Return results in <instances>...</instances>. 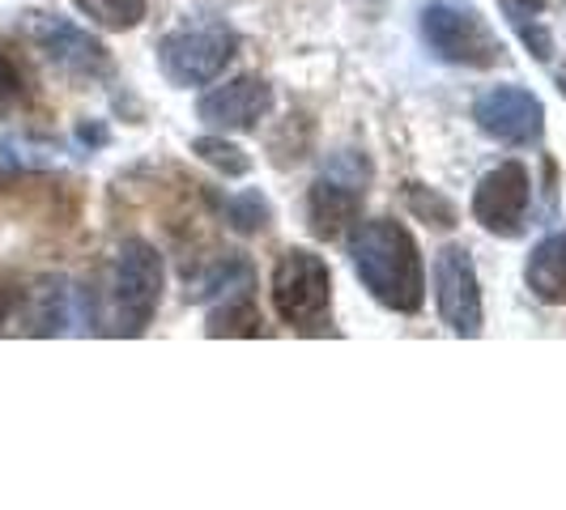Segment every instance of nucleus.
Instances as JSON below:
<instances>
[{
  "label": "nucleus",
  "mask_w": 566,
  "mask_h": 510,
  "mask_svg": "<svg viewBox=\"0 0 566 510\" xmlns=\"http://www.w3.org/2000/svg\"><path fill=\"white\" fill-rule=\"evenodd\" d=\"M349 264L379 307L418 315L426 302V264L413 234L392 217H367L349 230Z\"/></svg>",
  "instance_id": "obj_1"
},
{
  "label": "nucleus",
  "mask_w": 566,
  "mask_h": 510,
  "mask_svg": "<svg viewBox=\"0 0 566 510\" xmlns=\"http://www.w3.org/2000/svg\"><path fill=\"white\" fill-rule=\"evenodd\" d=\"M273 311L298 337H324L333 328V273L312 247H290L273 268Z\"/></svg>",
  "instance_id": "obj_2"
},
{
  "label": "nucleus",
  "mask_w": 566,
  "mask_h": 510,
  "mask_svg": "<svg viewBox=\"0 0 566 510\" xmlns=\"http://www.w3.org/2000/svg\"><path fill=\"white\" fill-rule=\"evenodd\" d=\"M422 43L430 56L455 68H494L503 60V39L485 22L473 0H426L422 4Z\"/></svg>",
  "instance_id": "obj_3"
},
{
  "label": "nucleus",
  "mask_w": 566,
  "mask_h": 510,
  "mask_svg": "<svg viewBox=\"0 0 566 510\" xmlns=\"http://www.w3.org/2000/svg\"><path fill=\"white\" fill-rule=\"evenodd\" d=\"M112 337H145L163 302V255L145 238H124L112 268Z\"/></svg>",
  "instance_id": "obj_4"
},
{
  "label": "nucleus",
  "mask_w": 566,
  "mask_h": 510,
  "mask_svg": "<svg viewBox=\"0 0 566 510\" xmlns=\"http://www.w3.org/2000/svg\"><path fill=\"white\" fill-rule=\"evenodd\" d=\"M234 52H239V34L227 22H192V26L170 30L158 43V68L170 85L192 89V85L218 82Z\"/></svg>",
  "instance_id": "obj_5"
},
{
  "label": "nucleus",
  "mask_w": 566,
  "mask_h": 510,
  "mask_svg": "<svg viewBox=\"0 0 566 510\" xmlns=\"http://www.w3.org/2000/svg\"><path fill=\"white\" fill-rule=\"evenodd\" d=\"M367 183H370V162L363 153L345 149V153L333 158V167L315 179L312 196H307V217H312V230L319 238H340L345 230L358 222Z\"/></svg>",
  "instance_id": "obj_6"
},
{
  "label": "nucleus",
  "mask_w": 566,
  "mask_h": 510,
  "mask_svg": "<svg viewBox=\"0 0 566 510\" xmlns=\"http://www.w3.org/2000/svg\"><path fill=\"white\" fill-rule=\"evenodd\" d=\"M434 307L452 337H482V281H478L473 255L455 243L434 255Z\"/></svg>",
  "instance_id": "obj_7"
},
{
  "label": "nucleus",
  "mask_w": 566,
  "mask_h": 510,
  "mask_svg": "<svg viewBox=\"0 0 566 510\" xmlns=\"http://www.w3.org/2000/svg\"><path fill=\"white\" fill-rule=\"evenodd\" d=\"M528 200H533V174L524 162H499L494 170H485L482 183L473 188V222L485 234L499 238H515L524 230L528 217Z\"/></svg>",
  "instance_id": "obj_8"
},
{
  "label": "nucleus",
  "mask_w": 566,
  "mask_h": 510,
  "mask_svg": "<svg viewBox=\"0 0 566 510\" xmlns=\"http://www.w3.org/2000/svg\"><path fill=\"white\" fill-rule=\"evenodd\" d=\"M473 119L490 141L528 149L545 137V103L524 85H494L473 103Z\"/></svg>",
  "instance_id": "obj_9"
},
{
  "label": "nucleus",
  "mask_w": 566,
  "mask_h": 510,
  "mask_svg": "<svg viewBox=\"0 0 566 510\" xmlns=\"http://www.w3.org/2000/svg\"><path fill=\"white\" fill-rule=\"evenodd\" d=\"M269 107H273V85L260 73H243V77H230V82L205 89L197 115L213 132H248L269 115Z\"/></svg>",
  "instance_id": "obj_10"
},
{
  "label": "nucleus",
  "mask_w": 566,
  "mask_h": 510,
  "mask_svg": "<svg viewBox=\"0 0 566 510\" xmlns=\"http://www.w3.org/2000/svg\"><path fill=\"white\" fill-rule=\"evenodd\" d=\"M34 43L48 52L52 64H60L64 73H73V77H103L107 73V47L90 34V30L73 26V22H64V18H39L34 22Z\"/></svg>",
  "instance_id": "obj_11"
},
{
  "label": "nucleus",
  "mask_w": 566,
  "mask_h": 510,
  "mask_svg": "<svg viewBox=\"0 0 566 510\" xmlns=\"http://www.w3.org/2000/svg\"><path fill=\"white\" fill-rule=\"evenodd\" d=\"M524 281L533 289L537 302H549V307H563L566 302V226L545 234L528 264H524Z\"/></svg>",
  "instance_id": "obj_12"
},
{
  "label": "nucleus",
  "mask_w": 566,
  "mask_h": 510,
  "mask_svg": "<svg viewBox=\"0 0 566 510\" xmlns=\"http://www.w3.org/2000/svg\"><path fill=\"white\" fill-rule=\"evenodd\" d=\"M248 294H252V264L239 255H227L213 268H205L197 285L188 289V298H197V302H209V298L230 302V298H248Z\"/></svg>",
  "instance_id": "obj_13"
},
{
  "label": "nucleus",
  "mask_w": 566,
  "mask_h": 510,
  "mask_svg": "<svg viewBox=\"0 0 566 510\" xmlns=\"http://www.w3.org/2000/svg\"><path fill=\"white\" fill-rule=\"evenodd\" d=\"M205 332H209V337H255V332H260V311H255L252 294H248V298L218 302V307L209 311Z\"/></svg>",
  "instance_id": "obj_14"
},
{
  "label": "nucleus",
  "mask_w": 566,
  "mask_h": 510,
  "mask_svg": "<svg viewBox=\"0 0 566 510\" xmlns=\"http://www.w3.org/2000/svg\"><path fill=\"white\" fill-rule=\"evenodd\" d=\"M77 9L103 30H133L145 22V0H77Z\"/></svg>",
  "instance_id": "obj_15"
},
{
  "label": "nucleus",
  "mask_w": 566,
  "mask_h": 510,
  "mask_svg": "<svg viewBox=\"0 0 566 510\" xmlns=\"http://www.w3.org/2000/svg\"><path fill=\"white\" fill-rule=\"evenodd\" d=\"M222 213H227L230 230H239V234H260V230H269V222H273V209H269V200L260 196V192L227 196Z\"/></svg>",
  "instance_id": "obj_16"
},
{
  "label": "nucleus",
  "mask_w": 566,
  "mask_h": 510,
  "mask_svg": "<svg viewBox=\"0 0 566 510\" xmlns=\"http://www.w3.org/2000/svg\"><path fill=\"white\" fill-rule=\"evenodd\" d=\"M192 153H197L200 162H209L213 170L230 174V179H239V174L252 170V158L234 141H227V137H197V141H192Z\"/></svg>",
  "instance_id": "obj_17"
},
{
  "label": "nucleus",
  "mask_w": 566,
  "mask_h": 510,
  "mask_svg": "<svg viewBox=\"0 0 566 510\" xmlns=\"http://www.w3.org/2000/svg\"><path fill=\"white\" fill-rule=\"evenodd\" d=\"M409 209L422 217V222H430V226L439 230H452L455 226V204L452 200H443L439 192H430V188H422V183H409Z\"/></svg>",
  "instance_id": "obj_18"
},
{
  "label": "nucleus",
  "mask_w": 566,
  "mask_h": 510,
  "mask_svg": "<svg viewBox=\"0 0 566 510\" xmlns=\"http://www.w3.org/2000/svg\"><path fill=\"white\" fill-rule=\"evenodd\" d=\"M34 332H64V289L60 281L39 289V311H34Z\"/></svg>",
  "instance_id": "obj_19"
},
{
  "label": "nucleus",
  "mask_w": 566,
  "mask_h": 510,
  "mask_svg": "<svg viewBox=\"0 0 566 510\" xmlns=\"http://www.w3.org/2000/svg\"><path fill=\"white\" fill-rule=\"evenodd\" d=\"M515 22V30H520V39H524V47L533 52L537 60H549V52H554V39H549V30L537 26V18L528 22V18H511Z\"/></svg>",
  "instance_id": "obj_20"
},
{
  "label": "nucleus",
  "mask_w": 566,
  "mask_h": 510,
  "mask_svg": "<svg viewBox=\"0 0 566 510\" xmlns=\"http://www.w3.org/2000/svg\"><path fill=\"white\" fill-rule=\"evenodd\" d=\"M18 94H22V77H18V68H13V60L0 52V111H4L9 103H18Z\"/></svg>",
  "instance_id": "obj_21"
},
{
  "label": "nucleus",
  "mask_w": 566,
  "mask_h": 510,
  "mask_svg": "<svg viewBox=\"0 0 566 510\" xmlns=\"http://www.w3.org/2000/svg\"><path fill=\"white\" fill-rule=\"evenodd\" d=\"M18 302H22V289L13 281H0V323H9V315H13Z\"/></svg>",
  "instance_id": "obj_22"
},
{
  "label": "nucleus",
  "mask_w": 566,
  "mask_h": 510,
  "mask_svg": "<svg viewBox=\"0 0 566 510\" xmlns=\"http://www.w3.org/2000/svg\"><path fill=\"white\" fill-rule=\"evenodd\" d=\"M503 4H507L511 18H537L545 9V0H503Z\"/></svg>",
  "instance_id": "obj_23"
},
{
  "label": "nucleus",
  "mask_w": 566,
  "mask_h": 510,
  "mask_svg": "<svg viewBox=\"0 0 566 510\" xmlns=\"http://www.w3.org/2000/svg\"><path fill=\"white\" fill-rule=\"evenodd\" d=\"M558 85H563V94H566V68H563V73H558Z\"/></svg>",
  "instance_id": "obj_24"
}]
</instances>
